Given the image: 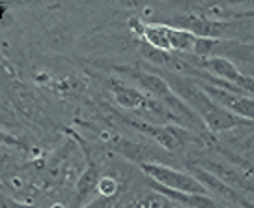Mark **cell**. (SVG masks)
<instances>
[{"label": "cell", "instance_id": "cell-2", "mask_svg": "<svg viewBox=\"0 0 254 208\" xmlns=\"http://www.w3.org/2000/svg\"><path fill=\"white\" fill-rule=\"evenodd\" d=\"M170 26L180 28V30H187V32L194 34L196 38H209V40H224V36L238 26V23H226V21H213L207 17L200 15V13H185V15H178L172 19Z\"/></svg>", "mask_w": 254, "mask_h": 208}, {"label": "cell", "instance_id": "cell-12", "mask_svg": "<svg viewBox=\"0 0 254 208\" xmlns=\"http://www.w3.org/2000/svg\"><path fill=\"white\" fill-rule=\"evenodd\" d=\"M0 208H40V207L28 205V203H21V201L11 199L8 195H2V197H0Z\"/></svg>", "mask_w": 254, "mask_h": 208}, {"label": "cell", "instance_id": "cell-16", "mask_svg": "<svg viewBox=\"0 0 254 208\" xmlns=\"http://www.w3.org/2000/svg\"><path fill=\"white\" fill-rule=\"evenodd\" d=\"M51 208H67V207H65L64 203H55V205H53Z\"/></svg>", "mask_w": 254, "mask_h": 208}, {"label": "cell", "instance_id": "cell-11", "mask_svg": "<svg viewBox=\"0 0 254 208\" xmlns=\"http://www.w3.org/2000/svg\"><path fill=\"white\" fill-rule=\"evenodd\" d=\"M118 193V182L112 176H101L97 184V195L99 197H116Z\"/></svg>", "mask_w": 254, "mask_h": 208}, {"label": "cell", "instance_id": "cell-3", "mask_svg": "<svg viewBox=\"0 0 254 208\" xmlns=\"http://www.w3.org/2000/svg\"><path fill=\"white\" fill-rule=\"evenodd\" d=\"M140 129L146 135H150L161 148L170 150V152L182 148L183 144L190 141V131L178 128V126H172V124H167V126H148V124H142Z\"/></svg>", "mask_w": 254, "mask_h": 208}, {"label": "cell", "instance_id": "cell-4", "mask_svg": "<svg viewBox=\"0 0 254 208\" xmlns=\"http://www.w3.org/2000/svg\"><path fill=\"white\" fill-rule=\"evenodd\" d=\"M111 88H112V96H114V102L124 107L127 111H138V109H146L148 104H150V98L144 94L140 88L131 87L124 81L112 79L111 81Z\"/></svg>", "mask_w": 254, "mask_h": 208}, {"label": "cell", "instance_id": "cell-9", "mask_svg": "<svg viewBox=\"0 0 254 208\" xmlns=\"http://www.w3.org/2000/svg\"><path fill=\"white\" fill-rule=\"evenodd\" d=\"M196 41H198V38L194 34L170 26V49H172V53H190L192 55Z\"/></svg>", "mask_w": 254, "mask_h": 208}, {"label": "cell", "instance_id": "cell-13", "mask_svg": "<svg viewBox=\"0 0 254 208\" xmlns=\"http://www.w3.org/2000/svg\"><path fill=\"white\" fill-rule=\"evenodd\" d=\"M116 197H97L92 203H88L84 208H114Z\"/></svg>", "mask_w": 254, "mask_h": 208}, {"label": "cell", "instance_id": "cell-7", "mask_svg": "<svg viewBox=\"0 0 254 208\" xmlns=\"http://www.w3.org/2000/svg\"><path fill=\"white\" fill-rule=\"evenodd\" d=\"M142 40L146 45L157 49L161 53H172L170 49V26L163 23H146Z\"/></svg>", "mask_w": 254, "mask_h": 208}, {"label": "cell", "instance_id": "cell-8", "mask_svg": "<svg viewBox=\"0 0 254 208\" xmlns=\"http://www.w3.org/2000/svg\"><path fill=\"white\" fill-rule=\"evenodd\" d=\"M192 176L206 188L207 193L211 192V193H217V195L224 197V199L238 201V195L232 192V188H228V186L222 182L221 176L211 175V173H207L206 169H202V167H192Z\"/></svg>", "mask_w": 254, "mask_h": 208}, {"label": "cell", "instance_id": "cell-14", "mask_svg": "<svg viewBox=\"0 0 254 208\" xmlns=\"http://www.w3.org/2000/svg\"><path fill=\"white\" fill-rule=\"evenodd\" d=\"M144 26H146V23H142L138 17H131V19H129V28H131V32L136 34L138 38H142Z\"/></svg>", "mask_w": 254, "mask_h": 208}, {"label": "cell", "instance_id": "cell-6", "mask_svg": "<svg viewBox=\"0 0 254 208\" xmlns=\"http://www.w3.org/2000/svg\"><path fill=\"white\" fill-rule=\"evenodd\" d=\"M151 190L153 192L163 193L165 197L172 201V203H178V205H183V207L189 208H217V203H215L209 195H194V193H183V192H176V190H168V188H163V186L151 182Z\"/></svg>", "mask_w": 254, "mask_h": 208}, {"label": "cell", "instance_id": "cell-15", "mask_svg": "<svg viewBox=\"0 0 254 208\" xmlns=\"http://www.w3.org/2000/svg\"><path fill=\"white\" fill-rule=\"evenodd\" d=\"M241 203H243V207H245V208H254V203H253V201L241 199Z\"/></svg>", "mask_w": 254, "mask_h": 208}, {"label": "cell", "instance_id": "cell-1", "mask_svg": "<svg viewBox=\"0 0 254 208\" xmlns=\"http://www.w3.org/2000/svg\"><path fill=\"white\" fill-rule=\"evenodd\" d=\"M140 169L150 176L151 182L163 186V188L183 193H194V195H207L206 188L189 173H182V171L163 165V163H144L140 165Z\"/></svg>", "mask_w": 254, "mask_h": 208}, {"label": "cell", "instance_id": "cell-5", "mask_svg": "<svg viewBox=\"0 0 254 208\" xmlns=\"http://www.w3.org/2000/svg\"><path fill=\"white\" fill-rule=\"evenodd\" d=\"M101 176H99V169L94 163H90L84 173L80 175L79 182L75 186V193H73L71 208H84L88 203L94 201V195H97V184H99Z\"/></svg>", "mask_w": 254, "mask_h": 208}, {"label": "cell", "instance_id": "cell-10", "mask_svg": "<svg viewBox=\"0 0 254 208\" xmlns=\"http://www.w3.org/2000/svg\"><path fill=\"white\" fill-rule=\"evenodd\" d=\"M174 203L165 197L159 192H150L148 195H144L142 199H138L135 205H131V208H172Z\"/></svg>", "mask_w": 254, "mask_h": 208}]
</instances>
